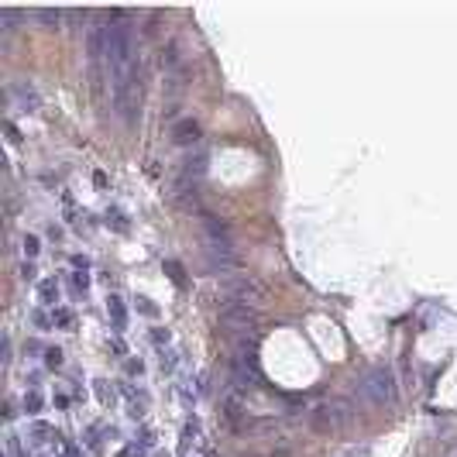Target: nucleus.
Returning a JSON list of instances; mask_svg holds the SVG:
<instances>
[{
    "label": "nucleus",
    "mask_w": 457,
    "mask_h": 457,
    "mask_svg": "<svg viewBox=\"0 0 457 457\" xmlns=\"http://www.w3.org/2000/svg\"><path fill=\"white\" fill-rule=\"evenodd\" d=\"M361 392L371 406H392L396 402V381H392V371L388 368H371L361 381Z\"/></svg>",
    "instance_id": "nucleus-1"
},
{
    "label": "nucleus",
    "mask_w": 457,
    "mask_h": 457,
    "mask_svg": "<svg viewBox=\"0 0 457 457\" xmlns=\"http://www.w3.org/2000/svg\"><path fill=\"white\" fill-rule=\"evenodd\" d=\"M227 292H230V299L234 303H244V306H254L258 303H265V289L258 286L251 275H230L227 279Z\"/></svg>",
    "instance_id": "nucleus-2"
},
{
    "label": "nucleus",
    "mask_w": 457,
    "mask_h": 457,
    "mask_svg": "<svg viewBox=\"0 0 457 457\" xmlns=\"http://www.w3.org/2000/svg\"><path fill=\"white\" fill-rule=\"evenodd\" d=\"M220 323L230 327V330H254V309L244 303L227 299V303L220 306Z\"/></svg>",
    "instance_id": "nucleus-3"
},
{
    "label": "nucleus",
    "mask_w": 457,
    "mask_h": 457,
    "mask_svg": "<svg viewBox=\"0 0 457 457\" xmlns=\"http://www.w3.org/2000/svg\"><path fill=\"white\" fill-rule=\"evenodd\" d=\"M172 138H175V145H196L200 141V124L196 120H179Z\"/></svg>",
    "instance_id": "nucleus-4"
},
{
    "label": "nucleus",
    "mask_w": 457,
    "mask_h": 457,
    "mask_svg": "<svg viewBox=\"0 0 457 457\" xmlns=\"http://www.w3.org/2000/svg\"><path fill=\"white\" fill-rule=\"evenodd\" d=\"M14 93H18V103L24 107V110H38L41 107V96H38V90H35L31 83H21Z\"/></svg>",
    "instance_id": "nucleus-5"
},
{
    "label": "nucleus",
    "mask_w": 457,
    "mask_h": 457,
    "mask_svg": "<svg viewBox=\"0 0 457 457\" xmlns=\"http://www.w3.org/2000/svg\"><path fill=\"white\" fill-rule=\"evenodd\" d=\"M107 309H110L114 330H124V327H127V309H124V299H120V296H107Z\"/></svg>",
    "instance_id": "nucleus-6"
},
{
    "label": "nucleus",
    "mask_w": 457,
    "mask_h": 457,
    "mask_svg": "<svg viewBox=\"0 0 457 457\" xmlns=\"http://www.w3.org/2000/svg\"><path fill=\"white\" fill-rule=\"evenodd\" d=\"M330 413H334L330 406H316V409H313V430H316V433H327V430L334 426V416H330Z\"/></svg>",
    "instance_id": "nucleus-7"
},
{
    "label": "nucleus",
    "mask_w": 457,
    "mask_h": 457,
    "mask_svg": "<svg viewBox=\"0 0 457 457\" xmlns=\"http://www.w3.org/2000/svg\"><path fill=\"white\" fill-rule=\"evenodd\" d=\"M38 296H41V303H45V306L58 303V289H55V282H41V286H38Z\"/></svg>",
    "instance_id": "nucleus-8"
},
{
    "label": "nucleus",
    "mask_w": 457,
    "mask_h": 457,
    "mask_svg": "<svg viewBox=\"0 0 457 457\" xmlns=\"http://www.w3.org/2000/svg\"><path fill=\"white\" fill-rule=\"evenodd\" d=\"M107 224H110L114 230H120V234L127 230V224H124V213H120L117 207H110V210H107Z\"/></svg>",
    "instance_id": "nucleus-9"
},
{
    "label": "nucleus",
    "mask_w": 457,
    "mask_h": 457,
    "mask_svg": "<svg viewBox=\"0 0 457 457\" xmlns=\"http://www.w3.org/2000/svg\"><path fill=\"white\" fill-rule=\"evenodd\" d=\"M24 413H28V416L41 413V396L38 392H28V396H24Z\"/></svg>",
    "instance_id": "nucleus-10"
},
{
    "label": "nucleus",
    "mask_w": 457,
    "mask_h": 457,
    "mask_svg": "<svg viewBox=\"0 0 457 457\" xmlns=\"http://www.w3.org/2000/svg\"><path fill=\"white\" fill-rule=\"evenodd\" d=\"M165 272L172 275V282H175V286H186V275H182V268L175 265V262H165Z\"/></svg>",
    "instance_id": "nucleus-11"
},
{
    "label": "nucleus",
    "mask_w": 457,
    "mask_h": 457,
    "mask_svg": "<svg viewBox=\"0 0 457 457\" xmlns=\"http://www.w3.org/2000/svg\"><path fill=\"white\" fill-rule=\"evenodd\" d=\"M45 364H48V368H62V351H58V347H48V351H45Z\"/></svg>",
    "instance_id": "nucleus-12"
},
{
    "label": "nucleus",
    "mask_w": 457,
    "mask_h": 457,
    "mask_svg": "<svg viewBox=\"0 0 457 457\" xmlns=\"http://www.w3.org/2000/svg\"><path fill=\"white\" fill-rule=\"evenodd\" d=\"M35 18H38L41 24H48V28H55L58 24V11H35Z\"/></svg>",
    "instance_id": "nucleus-13"
},
{
    "label": "nucleus",
    "mask_w": 457,
    "mask_h": 457,
    "mask_svg": "<svg viewBox=\"0 0 457 457\" xmlns=\"http://www.w3.org/2000/svg\"><path fill=\"white\" fill-rule=\"evenodd\" d=\"M24 251H28V258H35V254H38V237H35V234H28V237H24Z\"/></svg>",
    "instance_id": "nucleus-14"
},
{
    "label": "nucleus",
    "mask_w": 457,
    "mask_h": 457,
    "mask_svg": "<svg viewBox=\"0 0 457 457\" xmlns=\"http://www.w3.org/2000/svg\"><path fill=\"white\" fill-rule=\"evenodd\" d=\"M52 320H55L58 327H69V323H73V313H69V309H55V313H52Z\"/></svg>",
    "instance_id": "nucleus-15"
},
{
    "label": "nucleus",
    "mask_w": 457,
    "mask_h": 457,
    "mask_svg": "<svg viewBox=\"0 0 457 457\" xmlns=\"http://www.w3.org/2000/svg\"><path fill=\"white\" fill-rule=\"evenodd\" d=\"M96 385H100V388H96V396H100V399H103V402H114V392H110V385H107V381H96Z\"/></svg>",
    "instance_id": "nucleus-16"
},
{
    "label": "nucleus",
    "mask_w": 457,
    "mask_h": 457,
    "mask_svg": "<svg viewBox=\"0 0 457 457\" xmlns=\"http://www.w3.org/2000/svg\"><path fill=\"white\" fill-rule=\"evenodd\" d=\"M134 303H138V309H141V313H145V316H155V306L148 303V299H145V296H138V299H134Z\"/></svg>",
    "instance_id": "nucleus-17"
},
{
    "label": "nucleus",
    "mask_w": 457,
    "mask_h": 457,
    "mask_svg": "<svg viewBox=\"0 0 457 457\" xmlns=\"http://www.w3.org/2000/svg\"><path fill=\"white\" fill-rule=\"evenodd\" d=\"M169 337H172V334L165 330V327H162V330H152V341L155 344H169Z\"/></svg>",
    "instance_id": "nucleus-18"
},
{
    "label": "nucleus",
    "mask_w": 457,
    "mask_h": 457,
    "mask_svg": "<svg viewBox=\"0 0 457 457\" xmlns=\"http://www.w3.org/2000/svg\"><path fill=\"white\" fill-rule=\"evenodd\" d=\"M7 447H11V454H14V457H28V450H21L18 437H11V440H7Z\"/></svg>",
    "instance_id": "nucleus-19"
},
{
    "label": "nucleus",
    "mask_w": 457,
    "mask_h": 457,
    "mask_svg": "<svg viewBox=\"0 0 457 457\" xmlns=\"http://www.w3.org/2000/svg\"><path fill=\"white\" fill-rule=\"evenodd\" d=\"M31 320H35V323H38L41 330H45V327H48V316H45V313H31Z\"/></svg>",
    "instance_id": "nucleus-20"
},
{
    "label": "nucleus",
    "mask_w": 457,
    "mask_h": 457,
    "mask_svg": "<svg viewBox=\"0 0 457 457\" xmlns=\"http://www.w3.org/2000/svg\"><path fill=\"white\" fill-rule=\"evenodd\" d=\"M21 279H28V282H31V279H35V268H31V265H21Z\"/></svg>",
    "instance_id": "nucleus-21"
},
{
    "label": "nucleus",
    "mask_w": 457,
    "mask_h": 457,
    "mask_svg": "<svg viewBox=\"0 0 457 457\" xmlns=\"http://www.w3.org/2000/svg\"><path fill=\"white\" fill-rule=\"evenodd\" d=\"M127 371H134V375H141V371H145V364H141V361H127Z\"/></svg>",
    "instance_id": "nucleus-22"
},
{
    "label": "nucleus",
    "mask_w": 457,
    "mask_h": 457,
    "mask_svg": "<svg viewBox=\"0 0 457 457\" xmlns=\"http://www.w3.org/2000/svg\"><path fill=\"white\" fill-rule=\"evenodd\" d=\"M117 457H131V450H120V454H117Z\"/></svg>",
    "instance_id": "nucleus-23"
}]
</instances>
